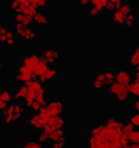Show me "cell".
<instances>
[{"mask_svg":"<svg viewBox=\"0 0 139 148\" xmlns=\"http://www.w3.org/2000/svg\"><path fill=\"white\" fill-rule=\"evenodd\" d=\"M14 33L16 38H21L25 42H33L38 38V33L31 28V26H21V25H14Z\"/></svg>","mask_w":139,"mask_h":148,"instance_id":"10","label":"cell"},{"mask_svg":"<svg viewBox=\"0 0 139 148\" xmlns=\"http://www.w3.org/2000/svg\"><path fill=\"white\" fill-rule=\"evenodd\" d=\"M4 64H5V63H4V59H2V56H0V68H4Z\"/></svg>","mask_w":139,"mask_h":148,"instance_id":"32","label":"cell"},{"mask_svg":"<svg viewBox=\"0 0 139 148\" xmlns=\"http://www.w3.org/2000/svg\"><path fill=\"white\" fill-rule=\"evenodd\" d=\"M0 92H2V87H0Z\"/></svg>","mask_w":139,"mask_h":148,"instance_id":"34","label":"cell"},{"mask_svg":"<svg viewBox=\"0 0 139 148\" xmlns=\"http://www.w3.org/2000/svg\"><path fill=\"white\" fill-rule=\"evenodd\" d=\"M108 94L111 99L118 101V103H125L130 99V92H129V87L122 86V84H117V82H111L108 86Z\"/></svg>","mask_w":139,"mask_h":148,"instance_id":"8","label":"cell"},{"mask_svg":"<svg viewBox=\"0 0 139 148\" xmlns=\"http://www.w3.org/2000/svg\"><path fill=\"white\" fill-rule=\"evenodd\" d=\"M31 2L35 4L37 9H45V7L50 4V0H31Z\"/></svg>","mask_w":139,"mask_h":148,"instance_id":"24","label":"cell"},{"mask_svg":"<svg viewBox=\"0 0 139 148\" xmlns=\"http://www.w3.org/2000/svg\"><path fill=\"white\" fill-rule=\"evenodd\" d=\"M25 113H26V110H25L23 103L12 101V103L4 110V113H2V124H4V125H18V124L23 122Z\"/></svg>","mask_w":139,"mask_h":148,"instance_id":"2","label":"cell"},{"mask_svg":"<svg viewBox=\"0 0 139 148\" xmlns=\"http://www.w3.org/2000/svg\"><path fill=\"white\" fill-rule=\"evenodd\" d=\"M77 5H78L80 9H85V11H87V9L91 7V4H89V0H77Z\"/></svg>","mask_w":139,"mask_h":148,"instance_id":"28","label":"cell"},{"mask_svg":"<svg viewBox=\"0 0 139 148\" xmlns=\"http://www.w3.org/2000/svg\"><path fill=\"white\" fill-rule=\"evenodd\" d=\"M132 77H134V75L130 73V70H127V68L115 70V82H117V84H122V86L129 87L130 82H132Z\"/></svg>","mask_w":139,"mask_h":148,"instance_id":"13","label":"cell"},{"mask_svg":"<svg viewBox=\"0 0 139 148\" xmlns=\"http://www.w3.org/2000/svg\"><path fill=\"white\" fill-rule=\"evenodd\" d=\"M52 119V115L47 112V108L44 106L42 110H38V112H35V113H31V117L28 119V125L33 129V131H37V132H42L44 131V127L47 125V122Z\"/></svg>","mask_w":139,"mask_h":148,"instance_id":"6","label":"cell"},{"mask_svg":"<svg viewBox=\"0 0 139 148\" xmlns=\"http://www.w3.org/2000/svg\"><path fill=\"white\" fill-rule=\"evenodd\" d=\"M57 75H59V73H57V70L54 68V66H45L40 73H38V80L42 82V84H50V82H56L57 80Z\"/></svg>","mask_w":139,"mask_h":148,"instance_id":"11","label":"cell"},{"mask_svg":"<svg viewBox=\"0 0 139 148\" xmlns=\"http://www.w3.org/2000/svg\"><path fill=\"white\" fill-rule=\"evenodd\" d=\"M12 101H14V94H12L11 91L2 89V92H0V115L4 113V110H5Z\"/></svg>","mask_w":139,"mask_h":148,"instance_id":"14","label":"cell"},{"mask_svg":"<svg viewBox=\"0 0 139 148\" xmlns=\"http://www.w3.org/2000/svg\"><path fill=\"white\" fill-rule=\"evenodd\" d=\"M108 2H110V0H89L91 7H96V9L103 11V12L108 9Z\"/></svg>","mask_w":139,"mask_h":148,"instance_id":"20","label":"cell"},{"mask_svg":"<svg viewBox=\"0 0 139 148\" xmlns=\"http://www.w3.org/2000/svg\"><path fill=\"white\" fill-rule=\"evenodd\" d=\"M14 25L31 26V25H33V18H31V16H26V14H16V16H14Z\"/></svg>","mask_w":139,"mask_h":148,"instance_id":"17","label":"cell"},{"mask_svg":"<svg viewBox=\"0 0 139 148\" xmlns=\"http://www.w3.org/2000/svg\"><path fill=\"white\" fill-rule=\"evenodd\" d=\"M127 63H129L130 68H136V66L139 64V44H136V45L132 47V51L129 52V56H127Z\"/></svg>","mask_w":139,"mask_h":148,"instance_id":"16","label":"cell"},{"mask_svg":"<svg viewBox=\"0 0 139 148\" xmlns=\"http://www.w3.org/2000/svg\"><path fill=\"white\" fill-rule=\"evenodd\" d=\"M129 143L130 145H139V129H134L132 134L129 136Z\"/></svg>","mask_w":139,"mask_h":148,"instance_id":"23","label":"cell"},{"mask_svg":"<svg viewBox=\"0 0 139 148\" xmlns=\"http://www.w3.org/2000/svg\"><path fill=\"white\" fill-rule=\"evenodd\" d=\"M14 99L23 103L25 110H30L31 113L42 110L47 105V89L45 84H42L38 79H33L26 84H21L14 94Z\"/></svg>","mask_w":139,"mask_h":148,"instance_id":"1","label":"cell"},{"mask_svg":"<svg viewBox=\"0 0 139 148\" xmlns=\"http://www.w3.org/2000/svg\"><path fill=\"white\" fill-rule=\"evenodd\" d=\"M125 2V0H110V2H108V9L110 11H113L115 7H118L120 4H123Z\"/></svg>","mask_w":139,"mask_h":148,"instance_id":"27","label":"cell"},{"mask_svg":"<svg viewBox=\"0 0 139 148\" xmlns=\"http://www.w3.org/2000/svg\"><path fill=\"white\" fill-rule=\"evenodd\" d=\"M134 70H136V79H139V64H137Z\"/></svg>","mask_w":139,"mask_h":148,"instance_id":"31","label":"cell"},{"mask_svg":"<svg viewBox=\"0 0 139 148\" xmlns=\"http://www.w3.org/2000/svg\"><path fill=\"white\" fill-rule=\"evenodd\" d=\"M111 82H115V70L106 68V70H99L92 75L91 80V87L92 91H103L104 87H108Z\"/></svg>","mask_w":139,"mask_h":148,"instance_id":"3","label":"cell"},{"mask_svg":"<svg viewBox=\"0 0 139 148\" xmlns=\"http://www.w3.org/2000/svg\"><path fill=\"white\" fill-rule=\"evenodd\" d=\"M0 44L9 47V49H12L16 45V33H14V30L5 26L2 21H0Z\"/></svg>","mask_w":139,"mask_h":148,"instance_id":"9","label":"cell"},{"mask_svg":"<svg viewBox=\"0 0 139 148\" xmlns=\"http://www.w3.org/2000/svg\"><path fill=\"white\" fill-rule=\"evenodd\" d=\"M134 108H136V113H139V99H136V103H134Z\"/></svg>","mask_w":139,"mask_h":148,"instance_id":"30","label":"cell"},{"mask_svg":"<svg viewBox=\"0 0 139 148\" xmlns=\"http://www.w3.org/2000/svg\"><path fill=\"white\" fill-rule=\"evenodd\" d=\"M136 25H137V16H136V14L132 12V14H130V16L127 18V21H125V25H123V28L130 32V30H134V28H136Z\"/></svg>","mask_w":139,"mask_h":148,"instance_id":"21","label":"cell"},{"mask_svg":"<svg viewBox=\"0 0 139 148\" xmlns=\"http://www.w3.org/2000/svg\"><path fill=\"white\" fill-rule=\"evenodd\" d=\"M33 23L38 26H45V25H49V16L42 11H37V14L33 16Z\"/></svg>","mask_w":139,"mask_h":148,"instance_id":"18","label":"cell"},{"mask_svg":"<svg viewBox=\"0 0 139 148\" xmlns=\"http://www.w3.org/2000/svg\"><path fill=\"white\" fill-rule=\"evenodd\" d=\"M129 124H130L134 129H139V113H134V115L129 119Z\"/></svg>","mask_w":139,"mask_h":148,"instance_id":"25","label":"cell"},{"mask_svg":"<svg viewBox=\"0 0 139 148\" xmlns=\"http://www.w3.org/2000/svg\"><path fill=\"white\" fill-rule=\"evenodd\" d=\"M21 64L23 66H26L31 73H33V75H35V79L38 77V73L47 66V63L42 59V56L40 54H35V52H31V54H26L23 59H21ZM50 66V64H49Z\"/></svg>","mask_w":139,"mask_h":148,"instance_id":"5","label":"cell"},{"mask_svg":"<svg viewBox=\"0 0 139 148\" xmlns=\"http://www.w3.org/2000/svg\"><path fill=\"white\" fill-rule=\"evenodd\" d=\"M87 14H89L91 18H99V16L103 14V11L96 9V7H89V9H87Z\"/></svg>","mask_w":139,"mask_h":148,"instance_id":"26","label":"cell"},{"mask_svg":"<svg viewBox=\"0 0 139 148\" xmlns=\"http://www.w3.org/2000/svg\"><path fill=\"white\" fill-rule=\"evenodd\" d=\"M52 148H66V139H57L52 143Z\"/></svg>","mask_w":139,"mask_h":148,"instance_id":"29","label":"cell"},{"mask_svg":"<svg viewBox=\"0 0 139 148\" xmlns=\"http://www.w3.org/2000/svg\"><path fill=\"white\" fill-rule=\"evenodd\" d=\"M0 148H4V143H2V141H0Z\"/></svg>","mask_w":139,"mask_h":148,"instance_id":"33","label":"cell"},{"mask_svg":"<svg viewBox=\"0 0 139 148\" xmlns=\"http://www.w3.org/2000/svg\"><path fill=\"white\" fill-rule=\"evenodd\" d=\"M40 56H42V59H44L47 64H50V66L59 61V51H57V49H45Z\"/></svg>","mask_w":139,"mask_h":148,"instance_id":"15","label":"cell"},{"mask_svg":"<svg viewBox=\"0 0 139 148\" xmlns=\"http://www.w3.org/2000/svg\"><path fill=\"white\" fill-rule=\"evenodd\" d=\"M129 92H130V96L139 99V79H132V82L129 86Z\"/></svg>","mask_w":139,"mask_h":148,"instance_id":"19","label":"cell"},{"mask_svg":"<svg viewBox=\"0 0 139 148\" xmlns=\"http://www.w3.org/2000/svg\"><path fill=\"white\" fill-rule=\"evenodd\" d=\"M9 9L14 11L16 14H26V16H31V18L38 11L31 0H11V2H9Z\"/></svg>","mask_w":139,"mask_h":148,"instance_id":"7","label":"cell"},{"mask_svg":"<svg viewBox=\"0 0 139 148\" xmlns=\"http://www.w3.org/2000/svg\"><path fill=\"white\" fill-rule=\"evenodd\" d=\"M45 108H47V112H49L52 117H59V115L64 113L66 105H64V101H61V99H50V101H47Z\"/></svg>","mask_w":139,"mask_h":148,"instance_id":"12","label":"cell"},{"mask_svg":"<svg viewBox=\"0 0 139 148\" xmlns=\"http://www.w3.org/2000/svg\"><path fill=\"white\" fill-rule=\"evenodd\" d=\"M21 148H42V145H40L37 139H26V141L21 145Z\"/></svg>","mask_w":139,"mask_h":148,"instance_id":"22","label":"cell"},{"mask_svg":"<svg viewBox=\"0 0 139 148\" xmlns=\"http://www.w3.org/2000/svg\"><path fill=\"white\" fill-rule=\"evenodd\" d=\"M132 12H134V5H132L130 2H123V4H120L118 7H115V9L111 11V14H110V21H111L113 25L123 28L127 18H129Z\"/></svg>","mask_w":139,"mask_h":148,"instance_id":"4","label":"cell"}]
</instances>
